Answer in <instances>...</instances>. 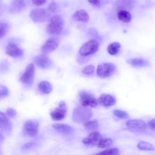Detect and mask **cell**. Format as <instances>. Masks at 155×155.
Instances as JSON below:
<instances>
[{
	"label": "cell",
	"instance_id": "obj_22",
	"mask_svg": "<svg viewBox=\"0 0 155 155\" xmlns=\"http://www.w3.org/2000/svg\"><path fill=\"white\" fill-rule=\"evenodd\" d=\"M118 19L125 23L129 22L131 20V16L130 13L125 10H120L117 14Z\"/></svg>",
	"mask_w": 155,
	"mask_h": 155
},
{
	"label": "cell",
	"instance_id": "obj_1",
	"mask_svg": "<svg viewBox=\"0 0 155 155\" xmlns=\"http://www.w3.org/2000/svg\"><path fill=\"white\" fill-rule=\"evenodd\" d=\"M92 115V111L90 109L82 106L79 107L74 110L72 118L76 123H84L89 120Z\"/></svg>",
	"mask_w": 155,
	"mask_h": 155
},
{
	"label": "cell",
	"instance_id": "obj_35",
	"mask_svg": "<svg viewBox=\"0 0 155 155\" xmlns=\"http://www.w3.org/2000/svg\"><path fill=\"white\" fill-rule=\"evenodd\" d=\"M148 126L151 129L154 131L155 129V119H153L150 120L148 123Z\"/></svg>",
	"mask_w": 155,
	"mask_h": 155
},
{
	"label": "cell",
	"instance_id": "obj_13",
	"mask_svg": "<svg viewBox=\"0 0 155 155\" xmlns=\"http://www.w3.org/2000/svg\"><path fill=\"white\" fill-rule=\"evenodd\" d=\"M34 61L37 65L41 68H47L51 64V61L49 57L43 54L36 56Z\"/></svg>",
	"mask_w": 155,
	"mask_h": 155
},
{
	"label": "cell",
	"instance_id": "obj_31",
	"mask_svg": "<svg viewBox=\"0 0 155 155\" xmlns=\"http://www.w3.org/2000/svg\"><path fill=\"white\" fill-rule=\"evenodd\" d=\"M9 90L6 86L0 84V100L7 96L9 94Z\"/></svg>",
	"mask_w": 155,
	"mask_h": 155
},
{
	"label": "cell",
	"instance_id": "obj_18",
	"mask_svg": "<svg viewBox=\"0 0 155 155\" xmlns=\"http://www.w3.org/2000/svg\"><path fill=\"white\" fill-rule=\"evenodd\" d=\"M74 18L76 21L86 23L89 20V16L84 10L80 9L77 10L73 15Z\"/></svg>",
	"mask_w": 155,
	"mask_h": 155
},
{
	"label": "cell",
	"instance_id": "obj_6",
	"mask_svg": "<svg viewBox=\"0 0 155 155\" xmlns=\"http://www.w3.org/2000/svg\"><path fill=\"white\" fill-rule=\"evenodd\" d=\"M35 68L33 63L28 64L25 70L20 78L23 83L27 85L31 84L33 82L35 76Z\"/></svg>",
	"mask_w": 155,
	"mask_h": 155
},
{
	"label": "cell",
	"instance_id": "obj_9",
	"mask_svg": "<svg viewBox=\"0 0 155 155\" xmlns=\"http://www.w3.org/2000/svg\"><path fill=\"white\" fill-rule=\"evenodd\" d=\"M59 43L58 38L54 36L48 39L41 48L42 52L46 54L51 53L58 47Z\"/></svg>",
	"mask_w": 155,
	"mask_h": 155
},
{
	"label": "cell",
	"instance_id": "obj_12",
	"mask_svg": "<svg viewBox=\"0 0 155 155\" xmlns=\"http://www.w3.org/2000/svg\"><path fill=\"white\" fill-rule=\"evenodd\" d=\"M97 103L105 107H108L114 105L116 103L115 97L108 94H103L97 100Z\"/></svg>",
	"mask_w": 155,
	"mask_h": 155
},
{
	"label": "cell",
	"instance_id": "obj_34",
	"mask_svg": "<svg viewBox=\"0 0 155 155\" xmlns=\"http://www.w3.org/2000/svg\"><path fill=\"white\" fill-rule=\"evenodd\" d=\"M47 1L45 0H32V2L35 5L39 6L43 5L46 3Z\"/></svg>",
	"mask_w": 155,
	"mask_h": 155
},
{
	"label": "cell",
	"instance_id": "obj_37",
	"mask_svg": "<svg viewBox=\"0 0 155 155\" xmlns=\"http://www.w3.org/2000/svg\"><path fill=\"white\" fill-rule=\"evenodd\" d=\"M34 144L33 142H29L25 144L22 147L23 149H26L32 147Z\"/></svg>",
	"mask_w": 155,
	"mask_h": 155
},
{
	"label": "cell",
	"instance_id": "obj_7",
	"mask_svg": "<svg viewBox=\"0 0 155 155\" xmlns=\"http://www.w3.org/2000/svg\"><path fill=\"white\" fill-rule=\"evenodd\" d=\"M81 104L82 106L95 107L97 104V100L89 93L85 91H81L80 93Z\"/></svg>",
	"mask_w": 155,
	"mask_h": 155
},
{
	"label": "cell",
	"instance_id": "obj_11",
	"mask_svg": "<svg viewBox=\"0 0 155 155\" xmlns=\"http://www.w3.org/2000/svg\"><path fill=\"white\" fill-rule=\"evenodd\" d=\"M5 52L8 55L14 58L22 56L23 54V51L15 43L10 42L7 45Z\"/></svg>",
	"mask_w": 155,
	"mask_h": 155
},
{
	"label": "cell",
	"instance_id": "obj_23",
	"mask_svg": "<svg viewBox=\"0 0 155 155\" xmlns=\"http://www.w3.org/2000/svg\"><path fill=\"white\" fill-rule=\"evenodd\" d=\"M120 45L118 42H113L110 43L108 46L107 51L111 55L117 54L120 49Z\"/></svg>",
	"mask_w": 155,
	"mask_h": 155
},
{
	"label": "cell",
	"instance_id": "obj_33",
	"mask_svg": "<svg viewBox=\"0 0 155 155\" xmlns=\"http://www.w3.org/2000/svg\"><path fill=\"white\" fill-rule=\"evenodd\" d=\"M6 114L8 117H13L16 115V112L13 108H8L6 110Z\"/></svg>",
	"mask_w": 155,
	"mask_h": 155
},
{
	"label": "cell",
	"instance_id": "obj_25",
	"mask_svg": "<svg viewBox=\"0 0 155 155\" xmlns=\"http://www.w3.org/2000/svg\"><path fill=\"white\" fill-rule=\"evenodd\" d=\"M137 147L141 150H154V147L152 144L143 141H140L137 145Z\"/></svg>",
	"mask_w": 155,
	"mask_h": 155
},
{
	"label": "cell",
	"instance_id": "obj_32",
	"mask_svg": "<svg viewBox=\"0 0 155 155\" xmlns=\"http://www.w3.org/2000/svg\"><path fill=\"white\" fill-rule=\"evenodd\" d=\"M48 10L51 12H55L58 10V6L55 2H52L49 4L47 7Z\"/></svg>",
	"mask_w": 155,
	"mask_h": 155
},
{
	"label": "cell",
	"instance_id": "obj_4",
	"mask_svg": "<svg viewBox=\"0 0 155 155\" xmlns=\"http://www.w3.org/2000/svg\"><path fill=\"white\" fill-rule=\"evenodd\" d=\"M49 16L50 14L48 10L42 8L33 9L30 13L31 18L36 22H45L49 18Z\"/></svg>",
	"mask_w": 155,
	"mask_h": 155
},
{
	"label": "cell",
	"instance_id": "obj_29",
	"mask_svg": "<svg viewBox=\"0 0 155 155\" xmlns=\"http://www.w3.org/2000/svg\"><path fill=\"white\" fill-rule=\"evenodd\" d=\"M9 29V25L7 23L0 22V39L3 37Z\"/></svg>",
	"mask_w": 155,
	"mask_h": 155
},
{
	"label": "cell",
	"instance_id": "obj_14",
	"mask_svg": "<svg viewBox=\"0 0 155 155\" xmlns=\"http://www.w3.org/2000/svg\"><path fill=\"white\" fill-rule=\"evenodd\" d=\"M102 138V136L99 133L95 132L91 133L87 137L84 139L82 142L86 145H94L97 144Z\"/></svg>",
	"mask_w": 155,
	"mask_h": 155
},
{
	"label": "cell",
	"instance_id": "obj_15",
	"mask_svg": "<svg viewBox=\"0 0 155 155\" xmlns=\"http://www.w3.org/2000/svg\"><path fill=\"white\" fill-rule=\"evenodd\" d=\"M126 125L130 129L137 130H143L146 127V124L144 121L137 119L128 120L126 123Z\"/></svg>",
	"mask_w": 155,
	"mask_h": 155
},
{
	"label": "cell",
	"instance_id": "obj_3",
	"mask_svg": "<svg viewBox=\"0 0 155 155\" xmlns=\"http://www.w3.org/2000/svg\"><path fill=\"white\" fill-rule=\"evenodd\" d=\"M99 44L94 39L90 40L85 43L81 47L79 53L82 56H87L94 54L98 50Z\"/></svg>",
	"mask_w": 155,
	"mask_h": 155
},
{
	"label": "cell",
	"instance_id": "obj_36",
	"mask_svg": "<svg viewBox=\"0 0 155 155\" xmlns=\"http://www.w3.org/2000/svg\"><path fill=\"white\" fill-rule=\"evenodd\" d=\"M88 2L92 5L96 6H99L101 3L100 1L98 0H88Z\"/></svg>",
	"mask_w": 155,
	"mask_h": 155
},
{
	"label": "cell",
	"instance_id": "obj_39",
	"mask_svg": "<svg viewBox=\"0 0 155 155\" xmlns=\"http://www.w3.org/2000/svg\"><path fill=\"white\" fill-rule=\"evenodd\" d=\"M0 6H1V2H0Z\"/></svg>",
	"mask_w": 155,
	"mask_h": 155
},
{
	"label": "cell",
	"instance_id": "obj_17",
	"mask_svg": "<svg viewBox=\"0 0 155 155\" xmlns=\"http://www.w3.org/2000/svg\"><path fill=\"white\" fill-rule=\"evenodd\" d=\"M52 126L59 132L64 134H70L73 131V129L71 126L64 124L55 123L52 125Z\"/></svg>",
	"mask_w": 155,
	"mask_h": 155
},
{
	"label": "cell",
	"instance_id": "obj_16",
	"mask_svg": "<svg viewBox=\"0 0 155 155\" xmlns=\"http://www.w3.org/2000/svg\"><path fill=\"white\" fill-rule=\"evenodd\" d=\"M12 128L11 122L7 115L0 111V129L4 131H10Z\"/></svg>",
	"mask_w": 155,
	"mask_h": 155
},
{
	"label": "cell",
	"instance_id": "obj_28",
	"mask_svg": "<svg viewBox=\"0 0 155 155\" xmlns=\"http://www.w3.org/2000/svg\"><path fill=\"white\" fill-rule=\"evenodd\" d=\"M113 113L116 117L121 119H126L129 117L128 114L122 110H114L113 111Z\"/></svg>",
	"mask_w": 155,
	"mask_h": 155
},
{
	"label": "cell",
	"instance_id": "obj_21",
	"mask_svg": "<svg viewBox=\"0 0 155 155\" xmlns=\"http://www.w3.org/2000/svg\"><path fill=\"white\" fill-rule=\"evenodd\" d=\"M127 62L133 66L136 67H143L148 65V62L145 59L140 58H135L128 60Z\"/></svg>",
	"mask_w": 155,
	"mask_h": 155
},
{
	"label": "cell",
	"instance_id": "obj_30",
	"mask_svg": "<svg viewBox=\"0 0 155 155\" xmlns=\"http://www.w3.org/2000/svg\"><path fill=\"white\" fill-rule=\"evenodd\" d=\"M94 66L93 65L90 64L85 67L83 69L82 72L85 75H90L94 73Z\"/></svg>",
	"mask_w": 155,
	"mask_h": 155
},
{
	"label": "cell",
	"instance_id": "obj_10",
	"mask_svg": "<svg viewBox=\"0 0 155 155\" xmlns=\"http://www.w3.org/2000/svg\"><path fill=\"white\" fill-rule=\"evenodd\" d=\"M39 124L36 120H29L25 123L23 127L24 134L30 137L36 136L38 133Z\"/></svg>",
	"mask_w": 155,
	"mask_h": 155
},
{
	"label": "cell",
	"instance_id": "obj_26",
	"mask_svg": "<svg viewBox=\"0 0 155 155\" xmlns=\"http://www.w3.org/2000/svg\"><path fill=\"white\" fill-rule=\"evenodd\" d=\"M119 154L118 150L113 148L102 151L94 155H119Z\"/></svg>",
	"mask_w": 155,
	"mask_h": 155
},
{
	"label": "cell",
	"instance_id": "obj_2",
	"mask_svg": "<svg viewBox=\"0 0 155 155\" xmlns=\"http://www.w3.org/2000/svg\"><path fill=\"white\" fill-rule=\"evenodd\" d=\"M64 21L59 15H54L51 18L47 27L48 32L53 35L60 34L63 29Z\"/></svg>",
	"mask_w": 155,
	"mask_h": 155
},
{
	"label": "cell",
	"instance_id": "obj_38",
	"mask_svg": "<svg viewBox=\"0 0 155 155\" xmlns=\"http://www.w3.org/2000/svg\"><path fill=\"white\" fill-rule=\"evenodd\" d=\"M4 139V136L0 134V143L2 142Z\"/></svg>",
	"mask_w": 155,
	"mask_h": 155
},
{
	"label": "cell",
	"instance_id": "obj_27",
	"mask_svg": "<svg viewBox=\"0 0 155 155\" xmlns=\"http://www.w3.org/2000/svg\"><path fill=\"white\" fill-rule=\"evenodd\" d=\"M112 140L109 138H102L99 141L97 145L98 147L103 148L107 147L111 144Z\"/></svg>",
	"mask_w": 155,
	"mask_h": 155
},
{
	"label": "cell",
	"instance_id": "obj_24",
	"mask_svg": "<svg viewBox=\"0 0 155 155\" xmlns=\"http://www.w3.org/2000/svg\"><path fill=\"white\" fill-rule=\"evenodd\" d=\"M85 128L89 131H92L96 129L99 126L98 121L96 120H89L84 124Z\"/></svg>",
	"mask_w": 155,
	"mask_h": 155
},
{
	"label": "cell",
	"instance_id": "obj_5",
	"mask_svg": "<svg viewBox=\"0 0 155 155\" xmlns=\"http://www.w3.org/2000/svg\"><path fill=\"white\" fill-rule=\"evenodd\" d=\"M115 67L113 64L104 63L99 64L97 69V75L101 77L106 78L112 75L115 71Z\"/></svg>",
	"mask_w": 155,
	"mask_h": 155
},
{
	"label": "cell",
	"instance_id": "obj_19",
	"mask_svg": "<svg viewBox=\"0 0 155 155\" xmlns=\"http://www.w3.org/2000/svg\"><path fill=\"white\" fill-rule=\"evenodd\" d=\"M26 7V4L23 0H14L11 3L10 11L12 12H19Z\"/></svg>",
	"mask_w": 155,
	"mask_h": 155
},
{
	"label": "cell",
	"instance_id": "obj_20",
	"mask_svg": "<svg viewBox=\"0 0 155 155\" xmlns=\"http://www.w3.org/2000/svg\"><path fill=\"white\" fill-rule=\"evenodd\" d=\"M52 86L48 81H43L39 83L38 88L39 91L42 94H46L49 93L51 91Z\"/></svg>",
	"mask_w": 155,
	"mask_h": 155
},
{
	"label": "cell",
	"instance_id": "obj_8",
	"mask_svg": "<svg viewBox=\"0 0 155 155\" xmlns=\"http://www.w3.org/2000/svg\"><path fill=\"white\" fill-rule=\"evenodd\" d=\"M67 112L66 104L64 101H61L59 103L58 106L50 113V116L54 120L59 121L63 119Z\"/></svg>",
	"mask_w": 155,
	"mask_h": 155
}]
</instances>
